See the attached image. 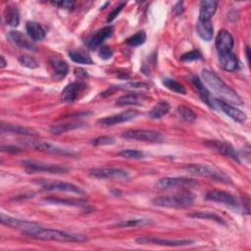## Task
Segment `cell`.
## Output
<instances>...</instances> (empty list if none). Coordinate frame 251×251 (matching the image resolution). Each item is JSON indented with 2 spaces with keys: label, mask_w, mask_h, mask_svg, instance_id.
Listing matches in <instances>:
<instances>
[{
  "label": "cell",
  "mask_w": 251,
  "mask_h": 251,
  "mask_svg": "<svg viewBox=\"0 0 251 251\" xmlns=\"http://www.w3.org/2000/svg\"><path fill=\"white\" fill-rule=\"evenodd\" d=\"M216 49L218 53H226V52H231L234 40L232 35L226 29H222L216 38Z\"/></svg>",
  "instance_id": "cell-18"
},
{
  "label": "cell",
  "mask_w": 251,
  "mask_h": 251,
  "mask_svg": "<svg viewBox=\"0 0 251 251\" xmlns=\"http://www.w3.org/2000/svg\"><path fill=\"white\" fill-rule=\"evenodd\" d=\"M19 63L25 67V68H28V69H35L38 67V63L37 61L31 57V56H28V55H22L19 57Z\"/></svg>",
  "instance_id": "cell-36"
},
{
  "label": "cell",
  "mask_w": 251,
  "mask_h": 251,
  "mask_svg": "<svg viewBox=\"0 0 251 251\" xmlns=\"http://www.w3.org/2000/svg\"><path fill=\"white\" fill-rule=\"evenodd\" d=\"M24 232L29 237L40 240H52L59 242H83L87 240V238L81 234L70 233L53 228H45L41 227L39 225Z\"/></svg>",
  "instance_id": "cell-2"
},
{
  "label": "cell",
  "mask_w": 251,
  "mask_h": 251,
  "mask_svg": "<svg viewBox=\"0 0 251 251\" xmlns=\"http://www.w3.org/2000/svg\"><path fill=\"white\" fill-rule=\"evenodd\" d=\"M13 133V134H20V135H26V136H37L38 133L32 128H28L22 126L10 125V124H1V133Z\"/></svg>",
  "instance_id": "cell-23"
},
{
  "label": "cell",
  "mask_w": 251,
  "mask_h": 251,
  "mask_svg": "<svg viewBox=\"0 0 251 251\" xmlns=\"http://www.w3.org/2000/svg\"><path fill=\"white\" fill-rule=\"evenodd\" d=\"M98 54H99V57L102 58L103 60H108V59H110L113 56V51L108 46H102L99 49Z\"/></svg>",
  "instance_id": "cell-44"
},
{
  "label": "cell",
  "mask_w": 251,
  "mask_h": 251,
  "mask_svg": "<svg viewBox=\"0 0 251 251\" xmlns=\"http://www.w3.org/2000/svg\"><path fill=\"white\" fill-rule=\"evenodd\" d=\"M52 5L58 7V8H62V9H73L75 6V3L73 1H68V0H63V1H52L51 2Z\"/></svg>",
  "instance_id": "cell-43"
},
{
  "label": "cell",
  "mask_w": 251,
  "mask_h": 251,
  "mask_svg": "<svg viewBox=\"0 0 251 251\" xmlns=\"http://www.w3.org/2000/svg\"><path fill=\"white\" fill-rule=\"evenodd\" d=\"M47 202L55 203V204H65V205H84L85 201L83 200H75V199H60V198H48L45 199Z\"/></svg>",
  "instance_id": "cell-39"
},
{
  "label": "cell",
  "mask_w": 251,
  "mask_h": 251,
  "mask_svg": "<svg viewBox=\"0 0 251 251\" xmlns=\"http://www.w3.org/2000/svg\"><path fill=\"white\" fill-rule=\"evenodd\" d=\"M8 36H9V39L13 42V44L21 49H25V50H28V51L36 50L35 45L31 41H29L27 39V37L21 31L11 30L8 33Z\"/></svg>",
  "instance_id": "cell-20"
},
{
  "label": "cell",
  "mask_w": 251,
  "mask_h": 251,
  "mask_svg": "<svg viewBox=\"0 0 251 251\" xmlns=\"http://www.w3.org/2000/svg\"><path fill=\"white\" fill-rule=\"evenodd\" d=\"M0 221L5 226H12V227H15V228H22V229H24V231L28 230V229L38 226L36 223L25 221V220L17 219V218L11 217V216H7V215H5L3 213H1V215H0Z\"/></svg>",
  "instance_id": "cell-19"
},
{
  "label": "cell",
  "mask_w": 251,
  "mask_h": 251,
  "mask_svg": "<svg viewBox=\"0 0 251 251\" xmlns=\"http://www.w3.org/2000/svg\"><path fill=\"white\" fill-rule=\"evenodd\" d=\"M183 12V3L182 2H177L174 8V13L176 15H179Z\"/></svg>",
  "instance_id": "cell-47"
},
{
  "label": "cell",
  "mask_w": 251,
  "mask_h": 251,
  "mask_svg": "<svg viewBox=\"0 0 251 251\" xmlns=\"http://www.w3.org/2000/svg\"><path fill=\"white\" fill-rule=\"evenodd\" d=\"M190 82L192 83V85L196 88V90L198 91V94L200 96V98L202 99V101L204 103H206L208 106L214 108V104H213V99L214 97L211 96L209 90L204 86V84L202 83L201 79L195 75H189L188 76Z\"/></svg>",
  "instance_id": "cell-21"
},
{
  "label": "cell",
  "mask_w": 251,
  "mask_h": 251,
  "mask_svg": "<svg viewBox=\"0 0 251 251\" xmlns=\"http://www.w3.org/2000/svg\"><path fill=\"white\" fill-rule=\"evenodd\" d=\"M202 79L204 82L217 94H219L225 102L228 104H235V105H241L242 99L240 96L231 89L221 77H219L214 72L210 70H203L202 71Z\"/></svg>",
  "instance_id": "cell-1"
},
{
  "label": "cell",
  "mask_w": 251,
  "mask_h": 251,
  "mask_svg": "<svg viewBox=\"0 0 251 251\" xmlns=\"http://www.w3.org/2000/svg\"><path fill=\"white\" fill-rule=\"evenodd\" d=\"M218 57L219 63L225 71L232 72L237 68V59L232 51L226 53H218Z\"/></svg>",
  "instance_id": "cell-24"
},
{
  "label": "cell",
  "mask_w": 251,
  "mask_h": 251,
  "mask_svg": "<svg viewBox=\"0 0 251 251\" xmlns=\"http://www.w3.org/2000/svg\"><path fill=\"white\" fill-rule=\"evenodd\" d=\"M69 57L71 58L72 61L77 64H83V65L93 64V61L90 58V56L82 50H72L69 52Z\"/></svg>",
  "instance_id": "cell-32"
},
{
  "label": "cell",
  "mask_w": 251,
  "mask_h": 251,
  "mask_svg": "<svg viewBox=\"0 0 251 251\" xmlns=\"http://www.w3.org/2000/svg\"><path fill=\"white\" fill-rule=\"evenodd\" d=\"M113 31L114 27L112 25H107L98 29L87 40V47L91 50L98 48L108 37L113 34Z\"/></svg>",
  "instance_id": "cell-17"
},
{
  "label": "cell",
  "mask_w": 251,
  "mask_h": 251,
  "mask_svg": "<svg viewBox=\"0 0 251 251\" xmlns=\"http://www.w3.org/2000/svg\"><path fill=\"white\" fill-rule=\"evenodd\" d=\"M89 175L96 178L127 179L129 173L119 168H94L89 170Z\"/></svg>",
  "instance_id": "cell-7"
},
{
  "label": "cell",
  "mask_w": 251,
  "mask_h": 251,
  "mask_svg": "<svg viewBox=\"0 0 251 251\" xmlns=\"http://www.w3.org/2000/svg\"><path fill=\"white\" fill-rule=\"evenodd\" d=\"M190 217H194V218H200V219H209V220H214L220 224H225L224 220L222 218H220L219 216H217L214 213L211 212H199V213H195L193 215H189Z\"/></svg>",
  "instance_id": "cell-40"
},
{
  "label": "cell",
  "mask_w": 251,
  "mask_h": 251,
  "mask_svg": "<svg viewBox=\"0 0 251 251\" xmlns=\"http://www.w3.org/2000/svg\"><path fill=\"white\" fill-rule=\"evenodd\" d=\"M137 244H153V245H162V246H171V247H177V246H185L190 245L193 243L191 240L187 239H164L154 236H140L135 239Z\"/></svg>",
  "instance_id": "cell-8"
},
{
  "label": "cell",
  "mask_w": 251,
  "mask_h": 251,
  "mask_svg": "<svg viewBox=\"0 0 251 251\" xmlns=\"http://www.w3.org/2000/svg\"><path fill=\"white\" fill-rule=\"evenodd\" d=\"M217 6H218V2L214 0L201 1L198 21H201V22L210 21L214 16V14L216 13Z\"/></svg>",
  "instance_id": "cell-22"
},
{
  "label": "cell",
  "mask_w": 251,
  "mask_h": 251,
  "mask_svg": "<svg viewBox=\"0 0 251 251\" xmlns=\"http://www.w3.org/2000/svg\"><path fill=\"white\" fill-rule=\"evenodd\" d=\"M85 124L82 122H69V123H65V124H60V125H53L50 127V131L53 134H61V133H65L67 131L75 129V128H79L81 126H83Z\"/></svg>",
  "instance_id": "cell-30"
},
{
  "label": "cell",
  "mask_w": 251,
  "mask_h": 251,
  "mask_svg": "<svg viewBox=\"0 0 251 251\" xmlns=\"http://www.w3.org/2000/svg\"><path fill=\"white\" fill-rule=\"evenodd\" d=\"M145 100V96L139 93H128L121 96L117 102V106H129V105H141Z\"/></svg>",
  "instance_id": "cell-26"
},
{
  "label": "cell",
  "mask_w": 251,
  "mask_h": 251,
  "mask_svg": "<svg viewBox=\"0 0 251 251\" xmlns=\"http://www.w3.org/2000/svg\"><path fill=\"white\" fill-rule=\"evenodd\" d=\"M195 184V180L185 177H163L157 181L156 186L159 189H170L176 187L192 186Z\"/></svg>",
  "instance_id": "cell-14"
},
{
  "label": "cell",
  "mask_w": 251,
  "mask_h": 251,
  "mask_svg": "<svg viewBox=\"0 0 251 251\" xmlns=\"http://www.w3.org/2000/svg\"><path fill=\"white\" fill-rule=\"evenodd\" d=\"M25 29L28 36L33 41H40L45 37V30L38 23L30 21L26 22Z\"/></svg>",
  "instance_id": "cell-25"
},
{
  "label": "cell",
  "mask_w": 251,
  "mask_h": 251,
  "mask_svg": "<svg viewBox=\"0 0 251 251\" xmlns=\"http://www.w3.org/2000/svg\"><path fill=\"white\" fill-rule=\"evenodd\" d=\"M26 145L28 147H31L35 150L42 151V152H47V153H53V154H62V155H72L73 152L69 151L67 149L61 148L57 145H54L49 142L45 141H40V140H30L26 142Z\"/></svg>",
  "instance_id": "cell-15"
},
{
  "label": "cell",
  "mask_w": 251,
  "mask_h": 251,
  "mask_svg": "<svg viewBox=\"0 0 251 251\" xmlns=\"http://www.w3.org/2000/svg\"><path fill=\"white\" fill-rule=\"evenodd\" d=\"M201 53L198 50H191L189 52H186L184 54L181 55L180 57V61L182 62H192L195 60H199L201 59Z\"/></svg>",
  "instance_id": "cell-41"
},
{
  "label": "cell",
  "mask_w": 251,
  "mask_h": 251,
  "mask_svg": "<svg viewBox=\"0 0 251 251\" xmlns=\"http://www.w3.org/2000/svg\"><path fill=\"white\" fill-rule=\"evenodd\" d=\"M23 165L25 166V170L30 173L43 172V173H49V174H64L68 171L67 168L59 165L48 164V163L32 161V160L23 161Z\"/></svg>",
  "instance_id": "cell-6"
},
{
  "label": "cell",
  "mask_w": 251,
  "mask_h": 251,
  "mask_svg": "<svg viewBox=\"0 0 251 251\" xmlns=\"http://www.w3.org/2000/svg\"><path fill=\"white\" fill-rule=\"evenodd\" d=\"M4 19L8 25L10 26H18L20 23V13L16 6L9 5L4 10Z\"/></svg>",
  "instance_id": "cell-28"
},
{
  "label": "cell",
  "mask_w": 251,
  "mask_h": 251,
  "mask_svg": "<svg viewBox=\"0 0 251 251\" xmlns=\"http://www.w3.org/2000/svg\"><path fill=\"white\" fill-rule=\"evenodd\" d=\"M115 143V138L112 136H99L92 140V144L95 146L112 145Z\"/></svg>",
  "instance_id": "cell-42"
},
{
  "label": "cell",
  "mask_w": 251,
  "mask_h": 251,
  "mask_svg": "<svg viewBox=\"0 0 251 251\" xmlns=\"http://www.w3.org/2000/svg\"><path fill=\"white\" fill-rule=\"evenodd\" d=\"M213 104H214V109L220 108L225 114H226L229 118H231L235 122L243 123L246 120V114L241 110H239L238 108L232 106L231 104H228L218 98L213 99Z\"/></svg>",
  "instance_id": "cell-10"
},
{
  "label": "cell",
  "mask_w": 251,
  "mask_h": 251,
  "mask_svg": "<svg viewBox=\"0 0 251 251\" xmlns=\"http://www.w3.org/2000/svg\"><path fill=\"white\" fill-rule=\"evenodd\" d=\"M196 30L198 35L205 41H210L213 38L214 28L210 21H207V22L198 21L196 25Z\"/></svg>",
  "instance_id": "cell-29"
},
{
  "label": "cell",
  "mask_w": 251,
  "mask_h": 251,
  "mask_svg": "<svg viewBox=\"0 0 251 251\" xmlns=\"http://www.w3.org/2000/svg\"><path fill=\"white\" fill-rule=\"evenodd\" d=\"M0 60H1V62H0V68H1V69H3V68H5V67H6L7 63H6V60L4 59V57H3V56H1V57H0Z\"/></svg>",
  "instance_id": "cell-48"
},
{
  "label": "cell",
  "mask_w": 251,
  "mask_h": 251,
  "mask_svg": "<svg viewBox=\"0 0 251 251\" xmlns=\"http://www.w3.org/2000/svg\"><path fill=\"white\" fill-rule=\"evenodd\" d=\"M1 151L3 152H11V153H19L22 151L21 148L19 147H16V146H11V145H8V146H2L1 147Z\"/></svg>",
  "instance_id": "cell-46"
},
{
  "label": "cell",
  "mask_w": 251,
  "mask_h": 251,
  "mask_svg": "<svg viewBox=\"0 0 251 251\" xmlns=\"http://www.w3.org/2000/svg\"><path fill=\"white\" fill-rule=\"evenodd\" d=\"M146 40V33L143 30H139L136 33H134L133 35L129 36L126 40V43L129 46L132 47H136L139 45H142Z\"/></svg>",
  "instance_id": "cell-34"
},
{
  "label": "cell",
  "mask_w": 251,
  "mask_h": 251,
  "mask_svg": "<svg viewBox=\"0 0 251 251\" xmlns=\"http://www.w3.org/2000/svg\"><path fill=\"white\" fill-rule=\"evenodd\" d=\"M43 191H59V192H69L75 194H83V190L75 185L74 183L64 182V181H52L45 183L42 186Z\"/></svg>",
  "instance_id": "cell-16"
},
{
  "label": "cell",
  "mask_w": 251,
  "mask_h": 251,
  "mask_svg": "<svg viewBox=\"0 0 251 251\" xmlns=\"http://www.w3.org/2000/svg\"><path fill=\"white\" fill-rule=\"evenodd\" d=\"M50 63L57 77L62 78L69 73V65L62 59L53 57L50 59Z\"/></svg>",
  "instance_id": "cell-31"
},
{
  "label": "cell",
  "mask_w": 251,
  "mask_h": 251,
  "mask_svg": "<svg viewBox=\"0 0 251 251\" xmlns=\"http://www.w3.org/2000/svg\"><path fill=\"white\" fill-rule=\"evenodd\" d=\"M162 82L168 89H170V90H172L176 93H179V94H185L186 93V90H185L184 86L174 78H169L168 77V78L163 79Z\"/></svg>",
  "instance_id": "cell-33"
},
{
  "label": "cell",
  "mask_w": 251,
  "mask_h": 251,
  "mask_svg": "<svg viewBox=\"0 0 251 251\" xmlns=\"http://www.w3.org/2000/svg\"><path fill=\"white\" fill-rule=\"evenodd\" d=\"M87 88V84L83 81H75L72 82L62 90L61 100L65 103L75 102L80 94H82Z\"/></svg>",
  "instance_id": "cell-9"
},
{
  "label": "cell",
  "mask_w": 251,
  "mask_h": 251,
  "mask_svg": "<svg viewBox=\"0 0 251 251\" xmlns=\"http://www.w3.org/2000/svg\"><path fill=\"white\" fill-rule=\"evenodd\" d=\"M120 156L126 158V159H135V160H138V159H141L144 157V153L141 152V151H138V150H134V149H126V150H123L121 151L120 153Z\"/></svg>",
  "instance_id": "cell-38"
},
{
  "label": "cell",
  "mask_w": 251,
  "mask_h": 251,
  "mask_svg": "<svg viewBox=\"0 0 251 251\" xmlns=\"http://www.w3.org/2000/svg\"><path fill=\"white\" fill-rule=\"evenodd\" d=\"M150 220L148 219H134V220H128L126 222H122L117 224V226L126 227V226H144L150 224Z\"/></svg>",
  "instance_id": "cell-37"
},
{
  "label": "cell",
  "mask_w": 251,
  "mask_h": 251,
  "mask_svg": "<svg viewBox=\"0 0 251 251\" xmlns=\"http://www.w3.org/2000/svg\"><path fill=\"white\" fill-rule=\"evenodd\" d=\"M152 202L154 205L159 207L184 209L189 208L193 205L194 195L188 190H183L174 195H164L156 197L152 200Z\"/></svg>",
  "instance_id": "cell-3"
},
{
  "label": "cell",
  "mask_w": 251,
  "mask_h": 251,
  "mask_svg": "<svg viewBox=\"0 0 251 251\" xmlns=\"http://www.w3.org/2000/svg\"><path fill=\"white\" fill-rule=\"evenodd\" d=\"M170 108V104L167 101H159L149 111L148 116L153 120H159L169 113Z\"/></svg>",
  "instance_id": "cell-27"
},
{
  "label": "cell",
  "mask_w": 251,
  "mask_h": 251,
  "mask_svg": "<svg viewBox=\"0 0 251 251\" xmlns=\"http://www.w3.org/2000/svg\"><path fill=\"white\" fill-rule=\"evenodd\" d=\"M205 145L224 156L229 157L237 162H240V155L229 143L219 140H208L205 142Z\"/></svg>",
  "instance_id": "cell-11"
},
{
  "label": "cell",
  "mask_w": 251,
  "mask_h": 251,
  "mask_svg": "<svg viewBox=\"0 0 251 251\" xmlns=\"http://www.w3.org/2000/svg\"><path fill=\"white\" fill-rule=\"evenodd\" d=\"M205 198L209 201L223 203V204H226V205H228V206H232L234 208L240 206V202L235 196H233L232 194H230L228 192L223 191V190L209 191L206 194Z\"/></svg>",
  "instance_id": "cell-13"
},
{
  "label": "cell",
  "mask_w": 251,
  "mask_h": 251,
  "mask_svg": "<svg viewBox=\"0 0 251 251\" xmlns=\"http://www.w3.org/2000/svg\"><path fill=\"white\" fill-rule=\"evenodd\" d=\"M177 113L179 115V117L181 118V120H183L184 122L187 123H193L196 120V114L188 107L186 106H178L177 107Z\"/></svg>",
  "instance_id": "cell-35"
},
{
  "label": "cell",
  "mask_w": 251,
  "mask_h": 251,
  "mask_svg": "<svg viewBox=\"0 0 251 251\" xmlns=\"http://www.w3.org/2000/svg\"><path fill=\"white\" fill-rule=\"evenodd\" d=\"M137 115H138V113L135 110H127V111L122 112L117 115L102 118V119L98 120L97 124L100 125L101 126H115V125H118L121 123H126V122L131 121L134 118H136Z\"/></svg>",
  "instance_id": "cell-12"
},
{
  "label": "cell",
  "mask_w": 251,
  "mask_h": 251,
  "mask_svg": "<svg viewBox=\"0 0 251 251\" xmlns=\"http://www.w3.org/2000/svg\"><path fill=\"white\" fill-rule=\"evenodd\" d=\"M125 5H126V3H125V2H122V3H121L120 5H118L112 12H110L109 15H108V18H107V22H108V23L112 22V21L120 14V12L123 10V8L125 7Z\"/></svg>",
  "instance_id": "cell-45"
},
{
  "label": "cell",
  "mask_w": 251,
  "mask_h": 251,
  "mask_svg": "<svg viewBox=\"0 0 251 251\" xmlns=\"http://www.w3.org/2000/svg\"><path fill=\"white\" fill-rule=\"evenodd\" d=\"M185 170L193 176L209 177L214 180L224 182V183H231V179L225 173L211 167L208 165L201 164H191L185 167Z\"/></svg>",
  "instance_id": "cell-4"
},
{
  "label": "cell",
  "mask_w": 251,
  "mask_h": 251,
  "mask_svg": "<svg viewBox=\"0 0 251 251\" xmlns=\"http://www.w3.org/2000/svg\"><path fill=\"white\" fill-rule=\"evenodd\" d=\"M122 136L126 139L144 142H161L164 138L162 133L149 129H129L125 131Z\"/></svg>",
  "instance_id": "cell-5"
}]
</instances>
